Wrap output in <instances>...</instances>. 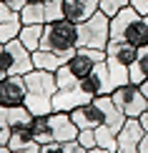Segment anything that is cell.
<instances>
[{
	"mask_svg": "<svg viewBox=\"0 0 148 153\" xmlns=\"http://www.w3.org/2000/svg\"><path fill=\"white\" fill-rule=\"evenodd\" d=\"M88 153H115V151H106V148H100V146H95V148H91Z\"/></svg>",
	"mask_w": 148,
	"mask_h": 153,
	"instance_id": "cell-36",
	"label": "cell"
},
{
	"mask_svg": "<svg viewBox=\"0 0 148 153\" xmlns=\"http://www.w3.org/2000/svg\"><path fill=\"white\" fill-rule=\"evenodd\" d=\"M138 120L143 123V128L148 131V111H143V113H141V116H138Z\"/></svg>",
	"mask_w": 148,
	"mask_h": 153,
	"instance_id": "cell-35",
	"label": "cell"
},
{
	"mask_svg": "<svg viewBox=\"0 0 148 153\" xmlns=\"http://www.w3.org/2000/svg\"><path fill=\"white\" fill-rule=\"evenodd\" d=\"M88 100H93V95H88L80 85H73V88H58L55 95H53V111L70 113L73 108L88 103Z\"/></svg>",
	"mask_w": 148,
	"mask_h": 153,
	"instance_id": "cell-12",
	"label": "cell"
},
{
	"mask_svg": "<svg viewBox=\"0 0 148 153\" xmlns=\"http://www.w3.org/2000/svg\"><path fill=\"white\" fill-rule=\"evenodd\" d=\"M23 28V20H10V23H0V45H5V43L15 40L18 33H20Z\"/></svg>",
	"mask_w": 148,
	"mask_h": 153,
	"instance_id": "cell-25",
	"label": "cell"
},
{
	"mask_svg": "<svg viewBox=\"0 0 148 153\" xmlns=\"http://www.w3.org/2000/svg\"><path fill=\"white\" fill-rule=\"evenodd\" d=\"M0 48H3V45H0Z\"/></svg>",
	"mask_w": 148,
	"mask_h": 153,
	"instance_id": "cell-41",
	"label": "cell"
},
{
	"mask_svg": "<svg viewBox=\"0 0 148 153\" xmlns=\"http://www.w3.org/2000/svg\"><path fill=\"white\" fill-rule=\"evenodd\" d=\"M13 153H43V146L33 141V143L25 146V148H18V151H13Z\"/></svg>",
	"mask_w": 148,
	"mask_h": 153,
	"instance_id": "cell-31",
	"label": "cell"
},
{
	"mask_svg": "<svg viewBox=\"0 0 148 153\" xmlns=\"http://www.w3.org/2000/svg\"><path fill=\"white\" fill-rule=\"evenodd\" d=\"M143 18H146V23H148V15H143Z\"/></svg>",
	"mask_w": 148,
	"mask_h": 153,
	"instance_id": "cell-40",
	"label": "cell"
},
{
	"mask_svg": "<svg viewBox=\"0 0 148 153\" xmlns=\"http://www.w3.org/2000/svg\"><path fill=\"white\" fill-rule=\"evenodd\" d=\"M131 8H136L141 15H148V0H131Z\"/></svg>",
	"mask_w": 148,
	"mask_h": 153,
	"instance_id": "cell-32",
	"label": "cell"
},
{
	"mask_svg": "<svg viewBox=\"0 0 148 153\" xmlns=\"http://www.w3.org/2000/svg\"><path fill=\"white\" fill-rule=\"evenodd\" d=\"M141 91H143V95H146V98H148V78H146L143 83H141Z\"/></svg>",
	"mask_w": 148,
	"mask_h": 153,
	"instance_id": "cell-37",
	"label": "cell"
},
{
	"mask_svg": "<svg viewBox=\"0 0 148 153\" xmlns=\"http://www.w3.org/2000/svg\"><path fill=\"white\" fill-rule=\"evenodd\" d=\"M18 40H20L30 53L38 50L40 48V40H43V25L40 23H23L20 33H18Z\"/></svg>",
	"mask_w": 148,
	"mask_h": 153,
	"instance_id": "cell-20",
	"label": "cell"
},
{
	"mask_svg": "<svg viewBox=\"0 0 148 153\" xmlns=\"http://www.w3.org/2000/svg\"><path fill=\"white\" fill-rule=\"evenodd\" d=\"M95 103H98L100 111H103V126H108V128L115 131V133H118V131L126 126V120H128L126 113L113 103L111 95H98V98H95Z\"/></svg>",
	"mask_w": 148,
	"mask_h": 153,
	"instance_id": "cell-16",
	"label": "cell"
},
{
	"mask_svg": "<svg viewBox=\"0 0 148 153\" xmlns=\"http://www.w3.org/2000/svg\"><path fill=\"white\" fill-rule=\"evenodd\" d=\"M25 75H3L0 78V103L5 108L25 105Z\"/></svg>",
	"mask_w": 148,
	"mask_h": 153,
	"instance_id": "cell-10",
	"label": "cell"
},
{
	"mask_svg": "<svg viewBox=\"0 0 148 153\" xmlns=\"http://www.w3.org/2000/svg\"><path fill=\"white\" fill-rule=\"evenodd\" d=\"M75 141H78L83 148H95V128H80L78 131V138H75Z\"/></svg>",
	"mask_w": 148,
	"mask_h": 153,
	"instance_id": "cell-28",
	"label": "cell"
},
{
	"mask_svg": "<svg viewBox=\"0 0 148 153\" xmlns=\"http://www.w3.org/2000/svg\"><path fill=\"white\" fill-rule=\"evenodd\" d=\"M3 3H8L13 10H18V13H20V10L25 8V5H28V0H3Z\"/></svg>",
	"mask_w": 148,
	"mask_h": 153,
	"instance_id": "cell-33",
	"label": "cell"
},
{
	"mask_svg": "<svg viewBox=\"0 0 148 153\" xmlns=\"http://www.w3.org/2000/svg\"><path fill=\"white\" fill-rule=\"evenodd\" d=\"M106 60V50H95V48H78L73 55L65 60V68L75 75L78 80H83L88 73L93 71L95 63Z\"/></svg>",
	"mask_w": 148,
	"mask_h": 153,
	"instance_id": "cell-8",
	"label": "cell"
},
{
	"mask_svg": "<svg viewBox=\"0 0 148 153\" xmlns=\"http://www.w3.org/2000/svg\"><path fill=\"white\" fill-rule=\"evenodd\" d=\"M0 153H13V151H10V146H0Z\"/></svg>",
	"mask_w": 148,
	"mask_h": 153,
	"instance_id": "cell-39",
	"label": "cell"
},
{
	"mask_svg": "<svg viewBox=\"0 0 148 153\" xmlns=\"http://www.w3.org/2000/svg\"><path fill=\"white\" fill-rule=\"evenodd\" d=\"M100 10V0H63V18L80 25Z\"/></svg>",
	"mask_w": 148,
	"mask_h": 153,
	"instance_id": "cell-13",
	"label": "cell"
},
{
	"mask_svg": "<svg viewBox=\"0 0 148 153\" xmlns=\"http://www.w3.org/2000/svg\"><path fill=\"white\" fill-rule=\"evenodd\" d=\"M128 73H131V83H136V85H141L148 78V45H143L138 50V58L128 68Z\"/></svg>",
	"mask_w": 148,
	"mask_h": 153,
	"instance_id": "cell-22",
	"label": "cell"
},
{
	"mask_svg": "<svg viewBox=\"0 0 148 153\" xmlns=\"http://www.w3.org/2000/svg\"><path fill=\"white\" fill-rule=\"evenodd\" d=\"M10 123H8V108L0 103V146H8L10 143Z\"/></svg>",
	"mask_w": 148,
	"mask_h": 153,
	"instance_id": "cell-26",
	"label": "cell"
},
{
	"mask_svg": "<svg viewBox=\"0 0 148 153\" xmlns=\"http://www.w3.org/2000/svg\"><path fill=\"white\" fill-rule=\"evenodd\" d=\"M8 123H10V131H18V128H28L33 123V113H30L28 105H13L8 108Z\"/></svg>",
	"mask_w": 148,
	"mask_h": 153,
	"instance_id": "cell-21",
	"label": "cell"
},
{
	"mask_svg": "<svg viewBox=\"0 0 148 153\" xmlns=\"http://www.w3.org/2000/svg\"><path fill=\"white\" fill-rule=\"evenodd\" d=\"M138 50L133 43H126V40H111L108 43V48H106V55H111V58H115L118 63H123V65L131 68L133 63H136L138 58Z\"/></svg>",
	"mask_w": 148,
	"mask_h": 153,
	"instance_id": "cell-17",
	"label": "cell"
},
{
	"mask_svg": "<svg viewBox=\"0 0 148 153\" xmlns=\"http://www.w3.org/2000/svg\"><path fill=\"white\" fill-rule=\"evenodd\" d=\"M113 103L126 113V118H138L143 111H148V98L143 95L141 85L136 83H126V85H118L111 93Z\"/></svg>",
	"mask_w": 148,
	"mask_h": 153,
	"instance_id": "cell-6",
	"label": "cell"
},
{
	"mask_svg": "<svg viewBox=\"0 0 148 153\" xmlns=\"http://www.w3.org/2000/svg\"><path fill=\"white\" fill-rule=\"evenodd\" d=\"M111 40H126L136 48L148 45V23L136 8L126 5L111 18Z\"/></svg>",
	"mask_w": 148,
	"mask_h": 153,
	"instance_id": "cell-2",
	"label": "cell"
},
{
	"mask_svg": "<svg viewBox=\"0 0 148 153\" xmlns=\"http://www.w3.org/2000/svg\"><path fill=\"white\" fill-rule=\"evenodd\" d=\"M126 5H131V0H100V10L106 13L108 18H113L115 13H120Z\"/></svg>",
	"mask_w": 148,
	"mask_h": 153,
	"instance_id": "cell-27",
	"label": "cell"
},
{
	"mask_svg": "<svg viewBox=\"0 0 148 153\" xmlns=\"http://www.w3.org/2000/svg\"><path fill=\"white\" fill-rule=\"evenodd\" d=\"M70 118L75 120L78 128H98L103 123V111H100V105L95 103V98H93V100H88V103L73 108V111H70Z\"/></svg>",
	"mask_w": 148,
	"mask_h": 153,
	"instance_id": "cell-15",
	"label": "cell"
},
{
	"mask_svg": "<svg viewBox=\"0 0 148 153\" xmlns=\"http://www.w3.org/2000/svg\"><path fill=\"white\" fill-rule=\"evenodd\" d=\"M80 88L86 91L88 95L98 98V95H111L115 91V83H113V75H111V68H108L106 60L95 63L93 71L80 80Z\"/></svg>",
	"mask_w": 148,
	"mask_h": 153,
	"instance_id": "cell-7",
	"label": "cell"
},
{
	"mask_svg": "<svg viewBox=\"0 0 148 153\" xmlns=\"http://www.w3.org/2000/svg\"><path fill=\"white\" fill-rule=\"evenodd\" d=\"M65 60H68V58H63V55L53 53V50H45V48L33 50V68H40V71H50V73H55Z\"/></svg>",
	"mask_w": 148,
	"mask_h": 153,
	"instance_id": "cell-18",
	"label": "cell"
},
{
	"mask_svg": "<svg viewBox=\"0 0 148 153\" xmlns=\"http://www.w3.org/2000/svg\"><path fill=\"white\" fill-rule=\"evenodd\" d=\"M58 18H63V0H55V3H43V5H35V3H28L25 8L20 10V20L23 23H53Z\"/></svg>",
	"mask_w": 148,
	"mask_h": 153,
	"instance_id": "cell-9",
	"label": "cell"
},
{
	"mask_svg": "<svg viewBox=\"0 0 148 153\" xmlns=\"http://www.w3.org/2000/svg\"><path fill=\"white\" fill-rule=\"evenodd\" d=\"M43 153H65V151H63V143L50 141V143H43Z\"/></svg>",
	"mask_w": 148,
	"mask_h": 153,
	"instance_id": "cell-30",
	"label": "cell"
},
{
	"mask_svg": "<svg viewBox=\"0 0 148 153\" xmlns=\"http://www.w3.org/2000/svg\"><path fill=\"white\" fill-rule=\"evenodd\" d=\"M28 143H33V131H30V126L28 128H18V131H13L10 133V151H18V148H25Z\"/></svg>",
	"mask_w": 148,
	"mask_h": 153,
	"instance_id": "cell-24",
	"label": "cell"
},
{
	"mask_svg": "<svg viewBox=\"0 0 148 153\" xmlns=\"http://www.w3.org/2000/svg\"><path fill=\"white\" fill-rule=\"evenodd\" d=\"M28 3H35V5H43V3H55V0H28Z\"/></svg>",
	"mask_w": 148,
	"mask_h": 153,
	"instance_id": "cell-38",
	"label": "cell"
},
{
	"mask_svg": "<svg viewBox=\"0 0 148 153\" xmlns=\"http://www.w3.org/2000/svg\"><path fill=\"white\" fill-rule=\"evenodd\" d=\"M95 146H100V148H106V151H118V133L100 123L98 128H95Z\"/></svg>",
	"mask_w": 148,
	"mask_h": 153,
	"instance_id": "cell-23",
	"label": "cell"
},
{
	"mask_svg": "<svg viewBox=\"0 0 148 153\" xmlns=\"http://www.w3.org/2000/svg\"><path fill=\"white\" fill-rule=\"evenodd\" d=\"M50 126H53V141H58V143L75 141L78 138V131H80L75 126V120L70 118V113H63V111L50 113Z\"/></svg>",
	"mask_w": 148,
	"mask_h": 153,
	"instance_id": "cell-14",
	"label": "cell"
},
{
	"mask_svg": "<svg viewBox=\"0 0 148 153\" xmlns=\"http://www.w3.org/2000/svg\"><path fill=\"white\" fill-rule=\"evenodd\" d=\"M30 131H33V141L35 143H50L53 141V126H50V113H38L33 116V123H30Z\"/></svg>",
	"mask_w": 148,
	"mask_h": 153,
	"instance_id": "cell-19",
	"label": "cell"
},
{
	"mask_svg": "<svg viewBox=\"0 0 148 153\" xmlns=\"http://www.w3.org/2000/svg\"><path fill=\"white\" fill-rule=\"evenodd\" d=\"M146 136V128L138 118H128L126 126L118 131V151L115 153H138V146Z\"/></svg>",
	"mask_w": 148,
	"mask_h": 153,
	"instance_id": "cell-11",
	"label": "cell"
},
{
	"mask_svg": "<svg viewBox=\"0 0 148 153\" xmlns=\"http://www.w3.org/2000/svg\"><path fill=\"white\" fill-rule=\"evenodd\" d=\"M138 153H148V131H146L143 141H141V146H138Z\"/></svg>",
	"mask_w": 148,
	"mask_h": 153,
	"instance_id": "cell-34",
	"label": "cell"
},
{
	"mask_svg": "<svg viewBox=\"0 0 148 153\" xmlns=\"http://www.w3.org/2000/svg\"><path fill=\"white\" fill-rule=\"evenodd\" d=\"M33 71V53L20 40H10L0 48V78L3 75H25Z\"/></svg>",
	"mask_w": 148,
	"mask_h": 153,
	"instance_id": "cell-5",
	"label": "cell"
},
{
	"mask_svg": "<svg viewBox=\"0 0 148 153\" xmlns=\"http://www.w3.org/2000/svg\"><path fill=\"white\" fill-rule=\"evenodd\" d=\"M40 48L53 50V53L70 58V55L78 50V25L70 23L68 18H58L53 23L43 25V40Z\"/></svg>",
	"mask_w": 148,
	"mask_h": 153,
	"instance_id": "cell-3",
	"label": "cell"
},
{
	"mask_svg": "<svg viewBox=\"0 0 148 153\" xmlns=\"http://www.w3.org/2000/svg\"><path fill=\"white\" fill-rule=\"evenodd\" d=\"M111 43V18L98 10L93 18L78 25V48H95L106 50Z\"/></svg>",
	"mask_w": 148,
	"mask_h": 153,
	"instance_id": "cell-4",
	"label": "cell"
},
{
	"mask_svg": "<svg viewBox=\"0 0 148 153\" xmlns=\"http://www.w3.org/2000/svg\"><path fill=\"white\" fill-rule=\"evenodd\" d=\"M63 151H65V153H88V148H83L78 141H68V143H63Z\"/></svg>",
	"mask_w": 148,
	"mask_h": 153,
	"instance_id": "cell-29",
	"label": "cell"
},
{
	"mask_svg": "<svg viewBox=\"0 0 148 153\" xmlns=\"http://www.w3.org/2000/svg\"><path fill=\"white\" fill-rule=\"evenodd\" d=\"M25 88H28L25 105L30 108L33 116H38V113H53V95L58 91L55 73L33 68V71L25 73Z\"/></svg>",
	"mask_w": 148,
	"mask_h": 153,
	"instance_id": "cell-1",
	"label": "cell"
}]
</instances>
